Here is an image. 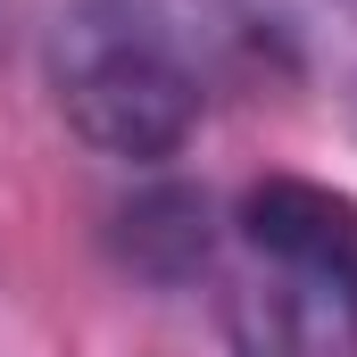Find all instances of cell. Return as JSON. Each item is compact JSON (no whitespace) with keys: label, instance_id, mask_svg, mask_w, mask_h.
I'll list each match as a JSON object with an SVG mask.
<instances>
[{"label":"cell","instance_id":"277c9868","mask_svg":"<svg viewBox=\"0 0 357 357\" xmlns=\"http://www.w3.org/2000/svg\"><path fill=\"white\" fill-rule=\"evenodd\" d=\"M116 258L142 282H191L216 258V208L191 183H150L116 208Z\"/></svg>","mask_w":357,"mask_h":357},{"label":"cell","instance_id":"6da1fadb","mask_svg":"<svg viewBox=\"0 0 357 357\" xmlns=\"http://www.w3.org/2000/svg\"><path fill=\"white\" fill-rule=\"evenodd\" d=\"M250 59L258 33L241 0H67L42 42L67 133L125 167L175 158L199 133L216 84Z\"/></svg>","mask_w":357,"mask_h":357},{"label":"cell","instance_id":"7a4b0ae2","mask_svg":"<svg viewBox=\"0 0 357 357\" xmlns=\"http://www.w3.org/2000/svg\"><path fill=\"white\" fill-rule=\"evenodd\" d=\"M216 324L233 357H357V282L250 258L216 282Z\"/></svg>","mask_w":357,"mask_h":357},{"label":"cell","instance_id":"8992f818","mask_svg":"<svg viewBox=\"0 0 357 357\" xmlns=\"http://www.w3.org/2000/svg\"><path fill=\"white\" fill-rule=\"evenodd\" d=\"M349 108H357V84H349Z\"/></svg>","mask_w":357,"mask_h":357},{"label":"cell","instance_id":"3957f363","mask_svg":"<svg viewBox=\"0 0 357 357\" xmlns=\"http://www.w3.org/2000/svg\"><path fill=\"white\" fill-rule=\"evenodd\" d=\"M241 241H250V258H282V266L357 282V199L307 175H266L241 191Z\"/></svg>","mask_w":357,"mask_h":357},{"label":"cell","instance_id":"5b68a950","mask_svg":"<svg viewBox=\"0 0 357 357\" xmlns=\"http://www.w3.org/2000/svg\"><path fill=\"white\" fill-rule=\"evenodd\" d=\"M258 50L291 67H341L357 84V0H241Z\"/></svg>","mask_w":357,"mask_h":357}]
</instances>
